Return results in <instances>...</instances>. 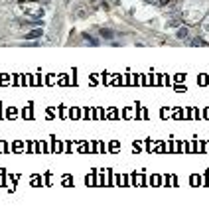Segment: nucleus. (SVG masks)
<instances>
[{
  "label": "nucleus",
  "instance_id": "1",
  "mask_svg": "<svg viewBox=\"0 0 209 213\" xmlns=\"http://www.w3.org/2000/svg\"><path fill=\"white\" fill-rule=\"evenodd\" d=\"M40 36H41V28H37V30H32L26 38H28V40H36V38H40Z\"/></svg>",
  "mask_w": 209,
  "mask_h": 213
},
{
  "label": "nucleus",
  "instance_id": "2",
  "mask_svg": "<svg viewBox=\"0 0 209 213\" xmlns=\"http://www.w3.org/2000/svg\"><path fill=\"white\" fill-rule=\"evenodd\" d=\"M187 34H189V30H187L185 26H184V28H180V30H178V38H180V40H185V38H187Z\"/></svg>",
  "mask_w": 209,
  "mask_h": 213
},
{
  "label": "nucleus",
  "instance_id": "5",
  "mask_svg": "<svg viewBox=\"0 0 209 213\" xmlns=\"http://www.w3.org/2000/svg\"><path fill=\"white\" fill-rule=\"evenodd\" d=\"M144 2H148V4H156L158 0H144Z\"/></svg>",
  "mask_w": 209,
  "mask_h": 213
},
{
  "label": "nucleus",
  "instance_id": "3",
  "mask_svg": "<svg viewBox=\"0 0 209 213\" xmlns=\"http://www.w3.org/2000/svg\"><path fill=\"white\" fill-rule=\"evenodd\" d=\"M101 36H103L105 40H112V32H111V30H105V28H103V30H101Z\"/></svg>",
  "mask_w": 209,
  "mask_h": 213
},
{
  "label": "nucleus",
  "instance_id": "4",
  "mask_svg": "<svg viewBox=\"0 0 209 213\" xmlns=\"http://www.w3.org/2000/svg\"><path fill=\"white\" fill-rule=\"evenodd\" d=\"M166 2H168V0H158V4H160V6H166Z\"/></svg>",
  "mask_w": 209,
  "mask_h": 213
}]
</instances>
